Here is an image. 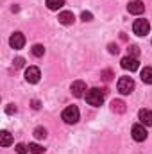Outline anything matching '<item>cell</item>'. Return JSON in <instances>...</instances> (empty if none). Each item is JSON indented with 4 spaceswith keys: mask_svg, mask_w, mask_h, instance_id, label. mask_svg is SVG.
<instances>
[{
    "mask_svg": "<svg viewBox=\"0 0 152 154\" xmlns=\"http://www.w3.org/2000/svg\"><path fill=\"white\" fill-rule=\"evenodd\" d=\"M104 97H106V90H99V88H91L86 91V102L90 106H102L104 102Z\"/></svg>",
    "mask_w": 152,
    "mask_h": 154,
    "instance_id": "cell-1",
    "label": "cell"
},
{
    "mask_svg": "<svg viewBox=\"0 0 152 154\" xmlns=\"http://www.w3.org/2000/svg\"><path fill=\"white\" fill-rule=\"evenodd\" d=\"M116 88H118V91H120L122 95H129V93H132V90H134V81H132L131 77H120Z\"/></svg>",
    "mask_w": 152,
    "mask_h": 154,
    "instance_id": "cell-2",
    "label": "cell"
},
{
    "mask_svg": "<svg viewBox=\"0 0 152 154\" xmlns=\"http://www.w3.org/2000/svg\"><path fill=\"white\" fill-rule=\"evenodd\" d=\"M61 116H63V120H65L66 124H77L81 113H79V108H77V106H68V108L63 111Z\"/></svg>",
    "mask_w": 152,
    "mask_h": 154,
    "instance_id": "cell-3",
    "label": "cell"
},
{
    "mask_svg": "<svg viewBox=\"0 0 152 154\" xmlns=\"http://www.w3.org/2000/svg\"><path fill=\"white\" fill-rule=\"evenodd\" d=\"M132 31H134L136 36H147L149 31H150V23L147 20H136L132 23Z\"/></svg>",
    "mask_w": 152,
    "mask_h": 154,
    "instance_id": "cell-4",
    "label": "cell"
},
{
    "mask_svg": "<svg viewBox=\"0 0 152 154\" xmlns=\"http://www.w3.org/2000/svg\"><path fill=\"white\" fill-rule=\"evenodd\" d=\"M132 138L136 140V142H145L147 140V129L143 127V124H136V125H132Z\"/></svg>",
    "mask_w": 152,
    "mask_h": 154,
    "instance_id": "cell-5",
    "label": "cell"
},
{
    "mask_svg": "<svg viewBox=\"0 0 152 154\" xmlns=\"http://www.w3.org/2000/svg\"><path fill=\"white\" fill-rule=\"evenodd\" d=\"M39 77H41V72H39L38 66H29L25 70V81L31 82V84H36L39 81Z\"/></svg>",
    "mask_w": 152,
    "mask_h": 154,
    "instance_id": "cell-6",
    "label": "cell"
},
{
    "mask_svg": "<svg viewBox=\"0 0 152 154\" xmlns=\"http://www.w3.org/2000/svg\"><path fill=\"white\" fill-rule=\"evenodd\" d=\"M122 68H125V70H129V72H136V70L140 68V61H138L136 57L127 56V57L122 59Z\"/></svg>",
    "mask_w": 152,
    "mask_h": 154,
    "instance_id": "cell-7",
    "label": "cell"
},
{
    "mask_svg": "<svg viewBox=\"0 0 152 154\" xmlns=\"http://www.w3.org/2000/svg\"><path fill=\"white\" fill-rule=\"evenodd\" d=\"M9 45H11L14 50L23 48V45H25V36H23L22 32H14V34L9 38Z\"/></svg>",
    "mask_w": 152,
    "mask_h": 154,
    "instance_id": "cell-8",
    "label": "cell"
},
{
    "mask_svg": "<svg viewBox=\"0 0 152 154\" xmlns=\"http://www.w3.org/2000/svg\"><path fill=\"white\" fill-rule=\"evenodd\" d=\"M70 90H72L74 97H82L84 91H86V84H84V81H74L72 86H70Z\"/></svg>",
    "mask_w": 152,
    "mask_h": 154,
    "instance_id": "cell-9",
    "label": "cell"
},
{
    "mask_svg": "<svg viewBox=\"0 0 152 154\" xmlns=\"http://www.w3.org/2000/svg\"><path fill=\"white\" fill-rule=\"evenodd\" d=\"M127 11L132 13V14H141V13L145 11V5H143V2H140V0H132V2L127 4Z\"/></svg>",
    "mask_w": 152,
    "mask_h": 154,
    "instance_id": "cell-10",
    "label": "cell"
},
{
    "mask_svg": "<svg viewBox=\"0 0 152 154\" xmlns=\"http://www.w3.org/2000/svg\"><path fill=\"white\" fill-rule=\"evenodd\" d=\"M63 25H72L74 22H75V16H74V13L72 11H63L61 14H59V18H57Z\"/></svg>",
    "mask_w": 152,
    "mask_h": 154,
    "instance_id": "cell-11",
    "label": "cell"
},
{
    "mask_svg": "<svg viewBox=\"0 0 152 154\" xmlns=\"http://www.w3.org/2000/svg\"><path fill=\"white\" fill-rule=\"evenodd\" d=\"M138 116H140V120H141L143 125H152V111H149V109H140Z\"/></svg>",
    "mask_w": 152,
    "mask_h": 154,
    "instance_id": "cell-12",
    "label": "cell"
},
{
    "mask_svg": "<svg viewBox=\"0 0 152 154\" xmlns=\"http://www.w3.org/2000/svg\"><path fill=\"white\" fill-rule=\"evenodd\" d=\"M141 81L147 84H152V66H145L141 70Z\"/></svg>",
    "mask_w": 152,
    "mask_h": 154,
    "instance_id": "cell-13",
    "label": "cell"
},
{
    "mask_svg": "<svg viewBox=\"0 0 152 154\" xmlns=\"http://www.w3.org/2000/svg\"><path fill=\"white\" fill-rule=\"evenodd\" d=\"M0 138H2V140H0V143H2L4 147H7V145H11V143H13V136H11V133H9V131H2V133H0Z\"/></svg>",
    "mask_w": 152,
    "mask_h": 154,
    "instance_id": "cell-14",
    "label": "cell"
},
{
    "mask_svg": "<svg viewBox=\"0 0 152 154\" xmlns=\"http://www.w3.org/2000/svg\"><path fill=\"white\" fill-rule=\"evenodd\" d=\"M111 109L114 113H125V102L123 100H113L111 102Z\"/></svg>",
    "mask_w": 152,
    "mask_h": 154,
    "instance_id": "cell-15",
    "label": "cell"
},
{
    "mask_svg": "<svg viewBox=\"0 0 152 154\" xmlns=\"http://www.w3.org/2000/svg\"><path fill=\"white\" fill-rule=\"evenodd\" d=\"M65 5V0H47V7L52 11H57Z\"/></svg>",
    "mask_w": 152,
    "mask_h": 154,
    "instance_id": "cell-16",
    "label": "cell"
},
{
    "mask_svg": "<svg viewBox=\"0 0 152 154\" xmlns=\"http://www.w3.org/2000/svg\"><path fill=\"white\" fill-rule=\"evenodd\" d=\"M29 152L31 154H43L45 152V147L38 145V143H29Z\"/></svg>",
    "mask_w": 152,
    "mask_h": 154,
    "instance_id": "cell-17",
    "label": "cell"
},
{
    "mask_svg": "<svg viewBox=\"0 0 152 154\" xmlns=\"http://www.w3.org/2000/svg\"><path fill=\"white\" fill-rule=\"evenodd\" d=\"M43 54H45V47H43V45H34V47H32V56L41 57Z\"/></svg>",
    "mask_w": 152,
    "mask_h": 154,
    "instance_id": "cell-18",
    "label": "cell"
},
{
    "mask_svg": "<svg viewBox=\"0 0 152 154\" xmlns=\"http://www.w3.org/2000/svg\"><path fill=\"white\" fill-rule=\"evenodd\" d=\"M34 136H36L38 140L47 138V129H45V127H36V129H34Z\"/></svg>",
    "mask_w": 152,
    "mask_h": 154,
    "instance_id": "cell-19",
    "label": "cell"
},
{
    "mask_svg": "<svg viewBox=\"0 0 152 154\" xmlns=\"http://www.w3.org/2000/svg\"><path fill=\"white\" fill-rule=\"evenodd\" d=\"M129 56L138 59V56H140V48H138L136 45H131V47H129Z\"/></svg>",
    "mask_w": 152,
    "mask_h": 154,
    "instance_id": "cell-20",
    "label": "cell"
},
{
    "mask_svg": "<svg viewBox=\"0 0 152 154\" xmlns=\"http://www.w3.org/2000/svg\"><path fill=\"white\" fill-rule=\"evenodd\" d=\"M16 152L18 154H27L29 152V145H25V143H18V145H16Z\"/></svg>",
    "mask_w": 152,
    "mask_h": 154,
    "instance_id": "cell-21",
    "label": "cell"
},
{
    "mask_svg": "<svg viewBox=\"0 0 152 154\" xmlns=\"http://www.w3.org/2000/svg\"><path fill=\"white\" fill-rule=\"evenodd\" d=\"M81 18H82V22H91V20H93V14H91L90 11H84V13L81 14Z\"/></svg>",
    "mask_w": 152,
    "mask_h": 154,
    "instance_id": "cell-22",
    "label": "cell"
},
{
    "mask_svg": "<svg viewBox=\"0 0 152 154\" xmlns=\"http://www.w3.org/2000/svg\"><path fill=\"white\" fill-rule=\"evenodd\" d=\"M23 63H25V61H23V57H16V59H14V68H22V66H23Z\"/></svg>",
    "mask_w": 152,
    "mask_h": 154,
    "instance_id": "cell-23",
    "label": "cell"
},
{
    "mask_svg": "<svg viewBox=\"0 0 152 154\" xmlns=\"http://www.w3.org/2000/svg\"><path fill=\"white\" fill-rule=\"evenodd\" d=\"M5 111H7L9 115H13V113H16V106H14V104H9V106L5 108Z\"/></svg>",
    "mask_w": 152,
    "mask_h": 154,
    "instance_id": "cell-24",
    "label": "cell"
},
{
    "mask_svg": "<svg viewBox=\"0 0 152 154\" xmlns=\"http://www.w3.org/2000/svg\"><path fill=\"white\" fill-rule=\"evenodd\" d=\"M109 52H111V54H118V47H116L114 43H111V45H109Z\"/></svg>",
    "mask_w": 152,
    "mask_h": 154,
    "instance_id": "cell-25",
    "label": "cell"
},
{
    "mask_svg": "<svg viewBox=\"0 0 152 154\" xmlns=\"http://www.w3.org/2000/svg\"><path fill=\"white\" fill-rule=\"evenodd\" d=\"M102 79H104V81H109V79H111V72H109V70H106V72L102 74Z\"/></svg>",
    "mask_w": 152,
    "mask_h": 154,
    "instance_id": "cell-26",
    "label": "cell"
},
{
    "mask_svg": "<svg viewBox=\"0 0 152 154\" xmlns=\"http://www.w3.org/2000/svg\"><path fill=\"white\" fill-rule=\"evenodd\" d=\"M32 108L34 109H39V100H32Z\"/></svg>",
    "mask_w": 152,
    "mask_h": 154,
    "instance_id": "cell-27",
    "label": "cell"
}]
</instances>
